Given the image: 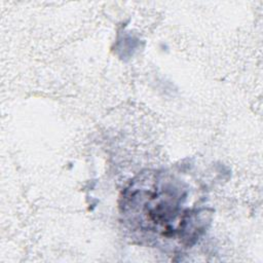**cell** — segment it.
I'll use <instances>...</instances> for the list:
<instances>
[{
	"label": "cell",
	"mask_w": 263,
	"mask_h": 263,
	"mask_svg": "<svg viewBox=\"0 0 263 263\" xmlns=\"http://www.w3.org/2000/svg\"><path fill=\"white\" fill-rule=\"evenodd\" d=\"M189 185L166 172H146L135 178L120 197L122 222L132 236L161 247L192 245L209 221Z\"/></svg>",
	"instance_id": "obj_1"
}]
</instances>
